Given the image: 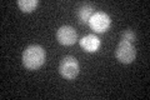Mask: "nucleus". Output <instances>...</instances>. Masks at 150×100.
Returning a JSON list of instances; mask_svg holds the SVG:
<instances>
[{
    "instance_id": "obj_1",
    "label": "nucleus",
    "mask_w": 150,
    "mask_h": 100,
    "mask_svg": "<svg viewBox=\"0 0 150 100\" xmlns=\"http://www.w3.org/2000/svg\"><path fill=\"white\" fill-rule=\"evenodd\" d=\"M46 53L43 46L33 44L23 51V65L28 70H38L45 63Z\"/></svg>"
},
{
    "instance_id": "obj_2",
    "label": "nucleus",
    "mask_w": 150,
    "mask_h": 100,
    "mask_svg": "<svg viewBox=\"0 0 150 100\" xmlns=\"http://www.w3.org/2000/svg\"><path fill=\"white\" fill-rule=\"evenodd\" d=\"M115 56L123 64L133 63L135 58H137V50H135V46L133 45V43L121 40L118 44V46H116Z\"/></svg>"
},
{
    "instance_id": "obj_3",
    "label": "nucleus",
    "mask_w": 150,
    "mask_h": 100,
    "mask_svg": "<svg viewBox=\"0 0 150 100\" xmlns=\"http://www.w3.org/2000/svg\"><path fill=\"white\" fill-rule=\"evenodd\" d=\"M80 66H79V61L74 58V56H65V58L60 61L59 65V73L63 78L71 80L75 79L79 74Z\"/></svg>"
},
{
    "instance_id": "obj_4",
    "label": "nucleus",
    "mask_w": 150,
    "mask_h": 100,
    "mask_svg": "<svg viewBox=\"0 0 150 100\" xmlns=\"http://www.w3.org/2000/svg\"><path fill=\"white\" fill-rule=\"evenodd\" d=\"M110 16L104 11H95L91 15L90 20H89V25H90L91 30L95 33H104L110 28Z\"/></svg>"
},
{
    "instance_id": "obj_5",
    "label": "nucleus",
    "mask_w": 150,
    "mask_h": 100,
    "mask_svg": "<svg viewBox=\"0 0 150 100\" xmlns=\"http://www.w3.org/2000/svg\"><path fill=\"white\" fill-rule=\"evenodd\" d=\"M56 40H58L62 45L70 46L74 45L78 40V34L75 29L70 25H63L60 26L58 31H56Z\"/></svg>"
},
{
    "instance_id": "obj_6",
    "label": "nucleus",
    "mask_w": 150,
    "mask_h": 100,
    "mask_svg": "<svg viewBox=\"0 0 150 100\" xmlns=\"http://www.w3.org/2000/svg\"><path fill=\"white\" fill-rule=\"evenodd\" d=\"M80 46L86 53H95L100 46V39L95 34H89L86 36L81 38Z\"/></svg>"
},
{
    "instance_id": "obj_7",
    "label": "nucleus",
    "mask_w": 150,
    "mask_h": 100,
    "mask_svg": "<svg viewBox=\"0 0 150 100\" xmlns=\"http://www.w3.org/2000/svg\"><path fill=\"white\" fill-rule=\"evenodd\" d=\"M94 13H95V10H94L93 5H90V4H83V5L78 9V18L83 24H86V23H89V20H90V18Z\"/></svg>"
},
{
    "instance_id": "obj_8",
    "label": "nucleus",
    "mask_w": 150,
    "mask_h": 100,
    "mask_svg": "<svg viewBox=\"0 0 150 100\" xmlns=\"http://www.w3.org/2000/svg\"><path fill=\"white\" fill-rule=\"evenodd\" d=\"M38 5H39L38 0H19L18 1V6L24 13H31L33 10H35Z\"/></svg>"
},
{
    "instance_id": "obj_9",
    "label": "nucleus",
    "mask_w": 150,
    "mask_h": 100,
    "mask_svg": "<svg viewBox=\"0 0 150 100\" xmlns=\"http://www.w3.org/2000/svg\"><path fill=\"white\" fill-rule=\"evenodd\" d=\"M135 39H137V35L135 33L130 29H126L123 34H121V40H125V41H129V43H134Z\"/></svg>"
}]
</instances>
